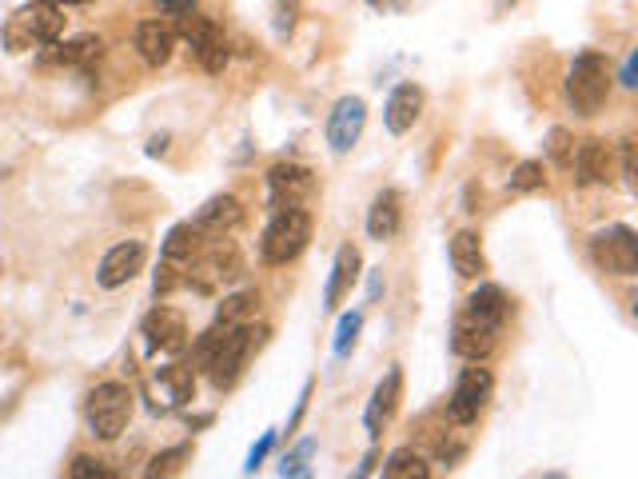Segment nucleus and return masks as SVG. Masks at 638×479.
Instances as JSON below:
<instances>
[{"label":"nucleus","instance_id":"4be33fe9","mask_svg":"<svg viewBox=\"0 0 638 479\" xmlns=\"http://www.w3.org/2000/svg\"><path fill=\"white\" fill-rule=\"evenodd\" d=\"M451 264H455V272H459L463 280H479V276L487 272V256H483L479 232L463 228V232L451 240Z\"/></svg>","mask_w":638,"mask_h":479},{"label":"nucleus","instance_id":"79ce46f5","mask_svg":"<svg viewBox=\"0 0 638 479\" xmlns=\"http://www.w3.org/2000/svg\"><path fill=\"white\" fill-rule=\"evenodd\" d=\"M507 4H515V0H499V8H507Z\"/></svg>","mask_w":638,"mask_h":479},{"label":"nucleus","instance_id":"4c0bfd02","mask_svg":"<svg viewBox=\"0 0 638 479\" xmlns=\"http://www.w3.org/2000/svg\"><path fill=\"white\" fill-rule=\"evenodd\" d=\"M619 84H623V88H638V52H631V56L623 60V72H619Z\"/></svg>","mask_w":638,"mask_h":479},{"label":"nucleus","instance_id":"c756f323","mask_svg":"<svg viewBox=\"0 0 638 479\" xmlns=\"http://www.w3.org/2000/svg\"><path fill=\"white\" fill-rule=\"evenodd\" d=\"M359 328H363V316L359 312H343L339 316V328H335V356H347L351 348H355V340H359Z\"/></svg>","mask_w":638,"mask_h":479},{"label":"nucleus","instance_id":"ddd939ff","mask_svg":"<svg viewBox=\"0 0 638 479\" xmlns=\"http://www.w3.org/2000/svg\"><path fill=\"white\" fill-rule=\"evenodd\" d=\"M499 328L503 324H491V320H479V316L463 312L451 328V352L459 360H487L499 344Z\"/></svg>","mask_w":638,"mask_h":479},{"label":"nucleus","instance_id":"cd10ccee","mask_svg":"<svg viewBox=\"0 0 638 479\" xmlns=\"http://www.w3.org/2000/svg\"><path fill=\"white\" fill-rule=\"evenodd\" d=\"M188 460H192V444H176V448L160 452V456L148 464V476H176Z\"/></svg>","mask_w":638,"mask_h":479},{"label":"nucleus","instance_id":"2eb2a0df","mask_svg":"<svg viewBox=\"0 0 638 479\" xmlns=\"http://www.w3.org/2000/svg\"><path fill=\"white\" fill-rule=\"evenodd\" d=\"M399 400H403V372H399V368H391V372L375 384L371 404H367V412H363V424H367V436H371V440H379V436H383V428L395 420Z\"/></svg>","mask_w":638,"mask_h":479},{"label":"nucleus","instance_id":"a211bd4d","mask_svg":"<svg viewBox=\"0 0 638 479\" xmlns=\"http://www.w3.org/2000/svg\"><path fill=\"white\" fill-rule=\"evenodd\" d=\"M419 112H423V88L419 84H395L391 96H387V112H383L387 132H395V136L411 132Z\"/></svg>","mask_w":638,"mask_h":479},{"label":"nucleus","instance_id":"72a5a7b5","mask_svg":"<svg viewBox=\"0 0 638 479\" xmlns=\"http://www.w3.org/2000/svg\"><path fill=\"white\" fill-rule=\"evenodd\" d=\"M180 284H184V276L176 272V264H172V260H164V264H160V272H156V280H152L156 296H168V292H176Z\"/></svg>","mask_w":638,"mask_h":479},{"label":"nucleus","instance_id":"f257e3e1","mask_svg":"<svg viewBox=\"0 0 638 479\" xmlns=\"http://www.w3.org/2000/svg\"><path fill=\"white\" fill-rule=\"evenodd\" d=\"M260 336L264 332H256L252 324H212L200 340H196V360H200V368L208 372V380H212V388H232L236 380H240V372H244V364H248V356H252V348L260 344Z\"/></svg>","mask_w":638,"mask_h":479},{"label":"nucleus","instance_id":"0eeeda50","mask_svg":"<svg viewBox=\"0 0 638 479\" xmlns=\"http://www.w3.org/2000/svg\"><path fill=\"white\" fill-rule=\"evenodd\" d=\"M491 392H495V376H491L487 368H479V360H471V368L459 372L455 392H451V404H447L451 424L471 428V424L479 420V412L491 404Z\"/></svg>","mask_w":638,"mask_h":479},{"label":"nucleus","instance_id":"393cba45","mask_svg":"<svg viewBox=\"0 0 638 479\" xmlns=\"http://www.w3.org/2000/svg\"><path fill=\"white\" fill-rule=\"evenodd\" d=\"M383 476L387 479H427L431 476V468H427V460H423L415 448H395V452L387 456V464H383Z\"/></svg>","mask_w":638,"mask_h":479},{"label":"nucleus","instance_id":"7c9ffc66","mask_svg":"<svg viewBox=\"0 0 638 479\" xmlns=\"http://www.w3.org/2000/svg\"><path fill=\"white\" fill-rule=\"evenodd\" d=\"M547 156L559 164V168H571V156H575V136L567 128H551L547 132Z\"/></svg>","mask_w":638,"mask_h":479},{"label":"nucleus","instance_id":"473e14b6","mask_svg":"<svg viewBox=\"0 0 638 479\" xmlns=\"http://www.w3.org/2000/svg\"><path fill=\"white\" fill-rule=\"evenodd\" d=\"M68 476L72 479H92V476L104 479V476H112V472H108L100 460H92V456H76V460L68 464Z\"/></svg>","mask_w":638,"mask_h":479},{"label":"nucleus","instance_id":"f03ea898","mask_svg":"<svg viewBox=\"0 0 638 479\" xmlns=\"http://www.w3.org/2000/svg\"><path fill=\"white\" fill-rule=\"evenodd\" d=\"M64 32V8L52 0H32L20 12L8 16L4 24V44L8 52H28V48H48Z\"/></svg>","mask_w":638,"mask_h":479},{"label":"nucleus","instance_id":"a878e982","mask_svg":"<svg viewBox=\"0 0 638 479\" xmlns=\"http://www.w3.org/2000/svg\"><path fill=\"white\" fill-rule=\"evenodd\" d=\"M200 252V232L192 228V220L188 224H176L172 232H168V240H164V260H172V264H192V256Z\"/></svg>","mask_w":638,"mask_h":479},{"label":"nucleus","instance_id":"dca6fc26","mask_svg":"<svg viewBox=\"0 0 638 479\" xmlns=\"http://www.w3.org/2000/svg\"><path fill=\"white\" fill-rule=\"evenodd\" d=\"M240 220H244L240 200H236L232 192H220V196H212V200L196 212L192 228H196L200 236H228L232 228H240Z\"/></svg>","mask_w":638,"mask_h":479},{"label":"nucleus","instance_id":"c9c22d12","mask_svg":"<svg viewBox=\"0 0 638 479\" xmlns=\"http://www.w3.org/2000/svg\"><path fill=\"white\" fill-rule=\"evenodd\" d=\"M623 176H627V184L635 188L638 180V164H635V140H623Z\"/></svg>","mask_w":638,"mask_h":479},{"label":"nucleus","instance_id":"39448f33","mask_svg":"<svg viewBox=\"0 0 638 479\" xmlns=\"http://www.w3.org/2000/svg\"><path fill=\"white\" fill-rule=\"evenodd\" d=\"M308 240H312V216L304 208H280L272 212V224L264 228L260 256L264 264H288L308 248Z\"/></svg>","mask_w":638,"mask_h":479},{"label":"nucleus","instance_id":"ea45409f","mask_svg":"<svg viewBox=\"0 0 638 479\" xmlns=\"http://www.w3.org/2000/svg\"><path fill=\"white\" fill-rule=\"evenodd\" d=\"M367 292H371V300H379V292H383V276H379V272L371 276V288H367Z\"/></svg>","mask_w":638,"mask_h":479},{"label":"nucleus","instance_id":"a19ab883","mask_svg":"<svg viewBox=\"0 0 638 479\" xmlns=\"http://www.w3.org/2000/svg\"><path fill=\"white\" fill-rule=\"evenodd\" d=\"M52 4H92V0H52Z\"/></svg>","mask_w":638,"mask_h":479},{"label":"nucleus","instance_id":"c85d7f7f","mask_svg":"<svg viewBox=\"0 0 638 479\" xmlns=\"http://www.w3.org/2000/svg\"><path fill=\"white\" fill-rule=\"evenodd\" d=\"M543 180H547V176H543V164H539V160H523V164L511 172L507 188H511V192H539Z\"/></svg>","mask_w":638,"mask_h":479},{"label":"nucleus","instance_id":"f3484780","mask_svg":"<svg viewBox=\"0 0 638 479\" xmlns=\"http://www.w3.org/2000/svg\"><path fill=\"white\" fill-rule=\"evenodd\" d=\"M176 28L172 24H164V20H144L140 28H136V52H140V60L144 64H152V68H160V64H168L172 60V52H176Z\"/></svg>","mask_w":638,"mask_h":479},{"label":"nucleus","instance_id":"6e6552de","mask_svg":"<svg viewBox=\"0 0 638 479\" xmlns=\"http://www.w3.org/2000/svg\"><path fill=\"white\" fill-rule=\"evenodd\" d=\"M591 260L607 272V276H635L638 272V236L627 224H611L599 228L591 236Z\"/></svg>","mask_w":638,"mask_h":479},{"label":"nucleus","instance_id":"7ed1b4c3","mask_svg":"<svg viewBox=\"0 0 638 479\" xmlns=\"http://www.w3.org/2000/svg\"><path fill=\"white\" fill-rule=\"evenodd\" d=\"M611 96V64L603 52L587 48L575 56L571 72H567V100L579 116H599L603 104Z\"/></svg>","mask_w":638,"mask_h":479},{"label":"nucleus","instance_id":"1a4fd4ad","mask_svg":"<svg viewBox=\"0 0 638 479\" xmlns=\"http://www.w3.org/2000/svg\"><path fill=\"white\" fill-rule=\"evenodd\" d=\"M268 192H272V212L280 208H300L312 192H316V176L308 164L296 160H280L268 168Z\"/></svg>","mask_w":638,"mask_h":479},{"label":"nucleus","instance_id":"5701e85b","mask_svg":"<svg viewBox=\"0 0 638 479\" xmlns=\"http://www.w3.org/2000/svg\"><path fill=\"white\" fill-rule=\"evenodd\" d=\"M467 312L479 316V320H491V324H503L507 312H511V300L499 284H479L471 296H467Z\"/></svg>","mask_w":638,"mask_h":479},{"label":"nucleus","instance_id":"9d476101","mask_svg":"<svg viewBox=\"0 0 638 479\" xmlns=\"http://www.w3.org/2000/svg\"><path fill=\"white\" fill-rule=\"evenodd\" d=\"M140 336L152 356H180L188 348V324L176 308H152L140 324Z\"/></svg>","mask_w":638,"mask_h":479},{"label":"nucleus","instance_id":"20e7f679","mask_svg":"<svg viewBox=\"0 0 638 479\" xmlns=\"http://www.w3.org/2000/svg\"><path fill=\"white\" fill-rule=\"evenodd\" d=\"M84 416H88V432L96 440H104V444L120 440V432L132 420V392H128V384H120V380L96 384L92 396H88V404H84Z\"/></svg>","mask_w":638,"mask_h":479},{"label":"nucleus","instance_id":"2f4dec72","mask_svg":"<svg viewBox=\"0 0 638 479\" xmlns=\"http://www.w3.org/2000/svg\"><path fill=\"white\" fill-rule=\"evenodd\" d=\"M312 452H316V440H304V444H300V448H296V452L280 464V476H312V472H308V464H304Z\"/></svg>","mask_w":638,"mask_h":479},{"label":"nucleus","instance_id":"423d86ee","mask_svg":"<svg viewBox=\"0 0 638 479\" xmlns=\"http://www.w3.org/2000/svg\"><path fill=\"white\" fill-rule=\"evenodd\" d=\"M196 260V272L188 276V284L196 292H216L220 284H236L240 272H244V260H240V248L224 236H212V244L204 252L192 256Z\"/></svg>","mask_w":638,"mask_h":479},{"label":"nucleus","instance_id":"412c9836","mask_svg":"<svg viewBox=\"0 0 638 479\" xmlns=\"http://www.w3.org/2000/svg\"><path fill=\"white\" fill-rule=\"evenodd\" d=\"M399 224H403L399 192H395V188H383V192L371 200V208H367V236L383 244V240H391V236L399 232Z\"/></svg>","mask_w":638,"mask_h":479},{"label":"nucleus","instance_id":"9b49d317","mask_svg":"<svg viewBox=\"0 0 638 479\" xmlns=\"http://www.w3.org/2000/svg\"><path fill=\"white\" fill-rule=\"evenodd\" d=\"M363 124H367V104H363L359 96L335 100V108H331V116H327V148H331L335 156H347V152L359 144Z\"/></svg>","mask_w":638,"mask_h":479},{"label":"nucleus","instance_id":"e433bc0d","mask_svg":"<svg viewBox=\"0 0 638 479\" xmlns=\"http://www.w3.org/2000/svg\"><path fill=\"white\" fill-rule=\"evenodd\" d=\"M164 16H188L192 8H196V0H152Z\"/></svg>","mask_w":638,"mask_h":479},{"label":"nucleus","instance_id":"bb28decb","mask_svg":"<svg viewBox=\"0 0 638 479\" xmlns=\"http://www.w3.org/2000/svg\"><path fill=\"white\" fill-rule=\"evenodd\" d=\"M260 316V300L252 292H236V296H224L220 308H216V320L220 324H256Z\"/></svg>","mask_w":638,"mask_h":479},{"label":"nucleus","instance_id":"f704fd0d","mask_svg":"<svg viewBox=\"0 0 638 479\" xmlns=\"http://www.w3.org/2000/svg\"><path fill=\"white\" fill-rule=\"evenodd\" d=\"M272 444H276V432H264V440L252 448V456H248V464H244V472H256L260 464H264V456L272 452Z\"/></svg>","mask_w":638,"mask_h":479},{"label":"nucleus","instance_id":"b1692460","mask_svg":"<svg viewBox=\"0 0 638 479\" xmlns=\"http://www.w3.org/2000/svg\"><path fill=\"white\" fill-rule=\"evenodd\" d=\"M52 48V44H48ZM100 48H104V40L100 36H76V40H68V44H56L52 52H44V60H52V64H88V60H96L100 56Z\"/></svg>","mask_w":638,"mask_h":479},{"label":"nucleus","instance_id":"6ab92c4d","mask_svg":"<svg viewBox=\"0 0 638 479\" xmlns=\"http://www.w3.org/2000/svg\"><path fill=\"white\" fill-rule=\"evenodd\" d=\"M571 168H575V184H607L611 180V148L607 140H579L575 156H571Z\"/></svg>","mask_w":638,"mask_h":479},{"label":"nucleus","instance_id":"f8f14e48","mask_svg":"<svg viewBox=\"0 0 638 479\" xmlns=\"http://www.w3.org/2000/svg\"><path fill=\"white\" fill-rule=\"evenodd\" d=\"M152 412H176L196 396V372L188 364H168L148 380Z\"/></svg>","mask_w":638,"mask_h":479},{"label":"nucleus","instance_id":"aec40b11","mask_svg":"<svg viewBox=\"0 0 638 479\" xmlns=\"http://www.w3.org/2000/svg\"><path fill=\"white\" fill-rule=\"evenodd\" d=\"M355 280H359V248H355V244H343V248L335 252V264H331V280H327V292H323V308L335 312L339 300L355 288Z\"/></svg>","mask_w":638,"mask_h":479},{"label":"nucleus","instance_id":"58836bf2","mask_svg":"<svg viewBox=\"0 0 638 479\" xmlns=\"http://www.w3.org/2000/svg\"><path fill=\"white\" fill-rule=\"evenodd\" d=\"M164 148H168V136H156V140H152V144H148V156H160V152H164Z\"/></svg>","mask_w":638,"mask_h":479},{"label":"nucleus","instance_id":"4468645a","mask_svg":"<svg viewBox=\"0 0 638 479\" xmlns=\"http://www.w3.org/2000/svg\"><path fill=\"white\" fill-rule=\"evenodd\" d=\"M144 260H148V248L140 240H124V244L104 252V260L96 268V284L100 288H124L128 280H136L144 272Z\"/></svg>","mask_w":638,"mask_h":479}]
</instances>
